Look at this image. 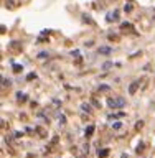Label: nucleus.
Instances as JSON below:
<instances>
[{
  "label": "nucleus",
  "mask_w": 155,
  "mask_h": 158,
  "mask_svg": "<svg viewBox=\"0 0 155 158\" xmlns=\"http://www.w3.org/2000/svg\"><path fill=\"white\" fill-rule=\"evenodd\" d=\"M107 104L111 109H122L125 106V101L122 97H109L107 99Z\"/></svg>",
  "instance_id": "f257e3e1"
},
{
  "label": "nucleus",
  "mask_w": 155,
  "mask_h": 158,
  "mask_svg": "<svg viewBox=\"0 0 155 158\" xmlns=\"http://www.w3.org/2000/svg\"><path fill=\"white\" fill-rule=\"evenodd\" d=\"M139 86H140V81H134L132 84H130V86H129V94H130V96H134L135 92L139 91Z\"/></svg>",
  "instance_id": "f03ea898"
},
{
  "label": "nucleus",
  "mask_w": 155,
  "mask_h": 158,
  "mask_svg": "<svg viewBox=\"0 0 155 158\" xmlns=\"http://www.w3.org/2000/svg\"><path fill=\"white\" fill-rule=\"evenodd\" d=\"M112 53V48H109V46H101L99 48V55H111Z\"/></svg>",
  "instance_id": "7ed1b4c3"
},
{
  "label": "nucleus",
  "mask_w": 155,
  "mask_h": 158,
  "mask_svg": "<svg viewBox=\"0 0 155 158\" xmlns=\"http://www.w3.org/2000/svg\"><path fill=\"white\" fill-rule=\"evenodd\" d=\"M93 133H94V125H89V127L86 128V132H84V135H86V137H91Z\"/></svg>",
  "instance_id": "20e7f679"
},
{
  "label": "nucleus",
  "mask_w": 155,
  "mask_h": 158,
  "mask_svg": "<svg viewBox=\"0 0 155 158\" xmlns=\"http://www.w3.org/2000/svg\"><path fill=\"white\" fill-rule=\"evenodd\" d=\"M35 130L38 132V137H42V138H45V137H46V132H45V130H43L42 127H36Z\"/></svg>",
  "instance_id": "39448f33"
},
{
  "label": "nucleus",
  "mask_w": 155,
  "mask_h": 158,
  "mask_svg": "<svg viewBox=\"0 0 155 158\" xmlns=\"http://www.w3.org/2000/svg\"><path fill=\"white\" fill-rule=\"evenodd\" d=\"M17 99H18L20 102H25L26 101V96L23 94V92H17Z\"/></svg>",
  "instance_id": "423d86ee"
},
{
  "label": "nucleus",
  "mask_w": 155,
  "mask_h": 158,
  "mask_svg": "<svg viewBox=\"0 0 155 158\" xmlns=\"http://www.w3.org/2000/svg\"><path fill=\"white\" fill-rule=\"evenodd\" d=\"M112 20H117V12H114V13H109L107 15V21H112Z\"/></svg>",
  "instance_id": "0eeeda50"
},
{
  "label": "nucleus",
  "mask_w": 155,
  "mask_h": 158,
  "mask_svg": "<svg viewBox=\"0 0 155 158\" xmlns=\"http://www.w3.org/2000/svg\"><path fill=\"white\" fill-rule=\"evenodd\" d=\"M81 109H83V110H84V112H91V110H93V109H91V106H89V104H86V102H84V104H83V106H81Z\"/></svg>",
  "instance_id": "6e6552de"
},
{
  "label": "nucleus",
  "mask_w": 155,
  "mask_h": 158,
  "mask_svg": "<svg viewBox=\"0 0 155 158\" xmlns=\"http://www.w3.org/2000/svg\"><path fill=\"white\" fill-rule=\"evenodd\" d=\"M112 66H114L112 63H111V61H107V63H104V64H102V69H104V71H107L109 68H112Z\"/></svg>",
  "instance_id": "1a4fd4ad"
},
{
  "label": "nucleus",
  "mask_w": 155,
  "mask_h": 158,
  "mask_svg": "<svg viewBox=\"0 0 155 158\" xmlns=\"http://www.w3.org/2000/svg\"><path fill=\"white\" fill-rule=\"evenodd\" d=\"M109 155V150L106 148V150H102V152H99V158H106Z\"/></svg>",
  "instance_id": "9d476101"
},
{
  "label": "nucleus",
  "mask_w": 155,
  "mask_h": 158,
  "mask_svg": "<svg viewBox=\"0 0 155 158\" xmlns=\"http://www.w3.org/2000/svg\"><path fill=\"white\" fill-rule=\"evenodd\" d=\"M112 128H114V130H119V128H122V124H120V122L112 124Z\"/></svg>",
  "instance_id": "9b49d317"
},
{
  "label": "nucleus",
  "mask_w": 155,
  "mask_h": 158,
  "mask_svg": "<svg viewBox=\"0 0 155 158\" xmlns=\"http://www.w3.org/2000/svg\"><path fill=\"white\" fill-rule=\"evenodd\" d=\"M109 89H111L109 86H99V91H101V92H107Z\"/></svg>",
  "instance_id": "f8f14e48"
},
{
  "label": "nucleus",
  "mask_w": 155,
  "mask_h": 158,
  "mask_svg": "<svg viewBox=\"0 0 155 158\" xmlns=\"http://www.w3.org/2000/svg\"><path fill=\"white\" fill-rule=\"evenodd\" d=\"M137 153H142L144 152V143H139V147H137V150H135Z\"/></svg>",
  "instance_id": "ddd939ff"
},
{
  "label": "nucleus",
  "mask_w": 155,
  "mask_h": 158,
  "mask_svg": "<svg viewBox=\"0 0 155 158\" xmlns=\"http://www.w3.org/2000/svg\"><path fill=\"white\" fill-rule=\"evenodd\" d=\"M21 69H23V68H21L20 64H15V66H13V71H15V72H20Z\"/></svg>",
  "instance_id": "4468645a"
},
{
  "label": "nucleus",
  "mask_w": 155,
  "mask_h": 158,
  "mask_svg": "<svg viewBox=\"0 0 155 158\" xmlns=\"http://www.w3.org/2000/svg\"><path fill=\"white\" fill-rule=\"evenodd\" d=\"M35 77H36V74H35V72H30V74L26 76V79H28V81H31V79H35Z\"/></svg>",
  "instance_id": "2eb2a0df"
},
{
  "label": "nucleus",
  "mask_w": 155,
  "mask_h": 158,
  "mask_svg": "<svg viewBox=\"0 0 155 158\" xmlns=\"http://www.w3.org/2000/svg\"><path fill=\"white\" fill-rule=\"evenodd\" d=\"M48 56V53H45V51H43V53H40V55H38V58H40V59H43V58H46Z\"/></svg>",
  "instance_id": "dca6fc26"
},
{
  "label": "nucleus",
  "mask_w": 155,
  "mask_h": 158,
  "mask_svg": "<svg viewBox=\"0 0 155 158\" xmlns=\"http://www.w3.org/2000/svg\"><path fill=\"white\" fill-rule=\"evenodd\" d=\"M142 127H144V122H142V120H140V122H137V125H135V128L139 130V128H142Z\"/></svg>",
  "instance_id": "f3484780"
},
{
  "label": "nucleus",
  "mask_w": 155,
  "mask_h": 158,
  "mask_svg": "<svg viewBox=\"0 0 155 158\" xmlns=\"http://www.w3.org/2000/svg\"><path fill=\"white\" fill-rule=\"evenodd\" d=\"M60 122H61V124H66V117H64V115H61V117H60Z\"/></svg>",
  "instance_id": "a211bd4d"
},
{
  "label": "nucleus",
  "mask_w": 155,
  "mask_h": 158,
  "mask_svg": "<svg viewBox=\"0 0 155 158\" xmlns=\"http://www.w3.org/2000/svg\"><path fill=\"white\" fill-rule=\"evenodd\" d=\"M124 10H125V12H130V10H132V5H125Z\"/></svg>",
  "instance_id": "6ab92c4d"
},
{
  "label": "nucleus",
  "mask_w": 155,
  "mask_h": 158,
  "mask_svg": "<svg viewBox=\"0 0 155 158\" xmlns=\"http://www.w3.org/2000/svg\"><path fill=\"white\" fill-rule=\"evenodd\" d=\"M93 104H94V106H96V107H101V104H99V102L96 101V99H93Z\"/></svg>",
  "instance_id": "aec40b11"
},
{
  "label": "nucleus",
  "mask_w": 155,
  "mask_h": 158,
  "mask_svg": "<svg viewBox=\"0 0 155 158\" xmlns=\"http://www.w3.org/2000/svg\"><path fill=\"white\" fill-rule=\"evenodd\" d=\"M13 135H15V137H17V138H20V137H21V135H23V133H21V132H15V133H13Z\"/></svg>",
  "instance_id": "412c9836"
},
{
  "label": "nucleus",
  "mask_w": 155,
  "mask_h": 158,
  "mask_svg": "<svg viewBox=\"0 0 155 158\" xmlns=\"http://www.w3.org/2000/svg\"><path fill=\"white\" fill-rule=\"evenodd\" d=\"M122 158H127V155H125V153H124V155H122Z\"/></svg>",
  "instance_id": "4be33fe9"
},
{
  "label": "nucleus",
  "mask_w": 155,
  "mask_h": 158,
  "mask_svg": "<svg viewBox=\"0 0 155 158\" xmlns=\"http://www.w3.org/2000/svg\"><path fill=\"white\" fill-rule=\"evenodd\" d=\"M0 155H2V150H0Z\"/></svg>",
  "instance_id": "5701e85b"
}]
</instances>
